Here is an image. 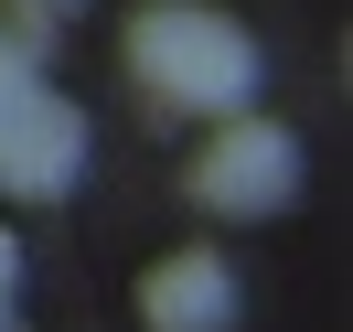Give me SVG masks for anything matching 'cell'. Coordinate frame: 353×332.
<instances>
[{
  "instance_id": "6",
  "label": "cell",
  "mask_w": 353,
  "mask_h": 332,
  "mask_svg": "<svg viewBox=\"0 0 353 332\" xmlns=\"http://www.w3.org/2000/svg\"><path fill=\"white\" fill-rule=\"evenodd\" d=\"M11 257H22V246H11V236H0V300H11Z\"/></svg>"
},
{
  "instance_id": "2",
  "label": "cell",
  "mask_w": 353,
  "mask_h": 332,
  "mask_svg": "<svg viewBox=\"0 0 353 332\" xmlns=\"http://www.w3.org/2000/svg\"><path fill=\"white\" fill-rule=\"evenodd\" d=\"M300 193V139L268 129V118H225L193 161V204L203 215H279Z\"/></svg>"
},
{
  "instance_id": "5",
  "label": "cell",
  "mask_w": 353,
  "mask_h": 332,
  "mask_svg": "<svg viewBox=\"0 0 353 332\" xmlns=\"http://www.w3.org/2000/svg\"><path fill=\"white\" fill-rule=\"evenodd\" d=\"M22 86H43V65H32L22 32H0V97H22Z\"/></svg>"
},
{
  "instance_id": "7",
  "label": "cell",
  "mask_w": 353,
  "mask_h": 332,
  "mask_svg": "<svg viewBox=\"0 0 353 332\" xmlns=\"http://www.w3.org/2000/svg\"><path fill=\"white\" fill-rule=\"evenodd\" d=\"M32 11H65V0H32Z\"/></svg>"
},
{
  "instance_id": "4",
  "label": "cell",
  "mask_w": 353,
  "mask_h": 332,
  "mask_svg": "<svg viewBox=\"0 0 353 332\" xmlns=\"http://www.w3.org/2000/svg\"><path fill=\"white\" fill-rule=\"evenodd\" d=\"M139 322H150V332H225V322H236V268H225L214 246L161 257L150 279H139Z\"/></svg>"
},
{
  "instance_id": "1",
  "label": "cell",
  "mask_w": 353,
  "mask_h": 332,
  "mask_svg": "<svg viewBox=\"0 0 353 332\" xmlns=\"http://www.w3.org/2000/svg\"><path fill=\"white\" fill-rule=\"evenodd\" d=\"M129 65L161 108H193V118H246L257 97V43L203 0H150L129 22Z\"/></svg>"
},
{
  "instance_id": "3",
  "label": "cell",
  "mask_w": 353,
  "mask_h": 332,
  "mask_svg": "<svg viewBox=\"0 0 353 332\" xmlns=\"http://www.w3.org/2000/svg\"><path fill=\"white\" fill-rule=\"evenodd\" d=\"M75 161H86V118H75L54 86L0 97V182H11V193H65Z\"/></svg>"
}]
</instances>
